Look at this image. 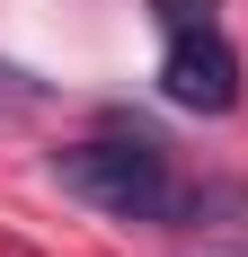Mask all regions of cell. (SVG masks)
I'll return each instance as SVG.
<instances>
[{
  "label": "cell",
  "mask_w": 248,
  "mask_h": 257,
  "mask_svg": "<svg viewBox=\"0 0 248 257\" xmlns=\"http://www.w3.org/2000/svg\"><path fill=\"white\" fill-rule=\"evenodd\" d=\"M53 178L71 186L80 204L98 213H124V222H160L169 213V160H160V142H71V151L53 160Z\"/></svg>",
  "instance_id": "cell-1"
},
{
  "label": "cell",
  "mask_w": 248,
  "mask_h": 257,
  "mask_svg": "<svg viewBox=\"0 0 248 257\" xmlns=\"http://www.w3.org/2000/svg\"><path fill=\"white\" fill-rule=\"evenodd\" d=\"M160 89H169V106H186V115H230V106H239V53H230L213 27H169Z\"/></svg>",
  "instance_id": "cell-2"
},
{
  "label": "cell",
  "mask_w": 248,
  "mask_h": 257,
  "mask_svg": "<svg viewBox=\"0 0 248 257\" xmlns=\"http://www.w3.org/2000/svg\"><path fill=\"white\" fill-rule=\"evenodd\" d=\"M160 18L169 27H213V0H160Z\"/></svg>",
  "instance_id": "cell-3"
}]
</instances>
